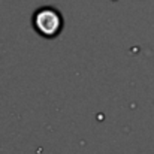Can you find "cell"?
Instances as JSON below:
<instances>
[{"label":"cell","mask_w":154,"mask_h":154,"mask_svg":"<svg viewBox=\"0 0 154 154\" xmlns=\"http://www.w3.org/2000/svg\"><path fill=\"white\" fill-rule=\"evenodd\" d=\"M35 26L36 29L45 35V36H52L55 35L60 27H61V18L57 11L51 8H44L35 15Z\"/></svg>","instance_id":"cell-1"}]
</instances>
